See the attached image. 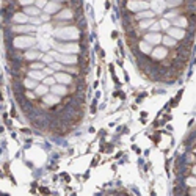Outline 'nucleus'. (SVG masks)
<instances>
[{
	"label": "nucleus",
	"mask_w": 196,
	"mask_h": 196,
	"mask_svg": "<svg viewBox=\"0 0 196 196\" xmlns=\"http://www.w3.org/2000/svg\"><path fill=\"white\" fill-rule=\"evenodd\" d=\"M57 38H61V39H77L79 38V30L77 29H61L57 32Z\"/></svg>",
	"instance_id": "1"
},
{
	"label": "nucleus",
	"mask_w": 196,
	"mask_h": 196,
	"mask_svg": "<svg viewBox=\"0 0 196 196\" xmlns=\"http://www.w3.org/2000/svg\"><path fill=\"white\" fill-rule=\"evenodd\" d=\"M125 6H127L129 11H143V10H148L149 8V3L143 2V0H129L127 3H125Z\"/></svg>",
	"instance_id": "2"
},
{
	"label": "nucleus",
	"mask_w": 196,
	"mask_h": 196,
	"mask_svg": "<svg viewBox=\"0 0 196 196\" xmlns=\"http://www.w3.org/2000/svg\"><path fill=\"white\" fill-rule=\"evenodd\" d=\"M13 44H14L16 49H27V47H32L35 44V39L30 36H17V38H14Z\"/></svg>",
	"instance_id": "3"
},
{
	"label": "nucleus",
	"mask_w": 196,
	"mask_h": 196,
	"mask_svg": "<svg viewBox=\"0 0 196 196\" xmlns=\"http://www.w3.org/2000/svg\"><path fill=\"white\" fill-rule=\"evenodd\" d=\"M57 57V60L60 63H65V65H75L77 61H79V58L75 57V55H57V53H52Z\"/></svg>",
	"instance_id": "4"
},
{
	"label": "nucleus",
	"mask_w": 196,
	"mask_h": 196,
	"mask_svg": "<svg viewBox=\"0 0 196 196\" xmlns=\"http://www.w3.org/2000/svg\"><path fill=\"white\" fill-rule=\"evenodd\" d=\"M53 77H55V82L61 83V85H69V83H72V77L69 75V74H65V72H57Z\"/></svg>",
	"instance_id": "5"
},
{
	"label": "nucleus",
	"mask_w": 196,
	"mask_h": 196,
	"mask_svg": "<svg viewBox=\"0 0 196 196\" xmlns=\"http://www.w3.org/2000/svg\"><path fill=\"white\" fill-rule=\"evenodd\" d=\"M58 49L61 52H68V53H77L80 50V47L79 44H71V43H68V44H60Z\"/></svg>",
	"instance_id": "6"
},
{
	"label": "nucleus",
	"mask_w": 196,
	"mask_h": 196,
	"mask_svg": "<svg viewBox=\"0 0 196 196\" xmlns=\"http://www.w3.org/2000/svg\"><path fill=\"white\" fill-rule=\"evenodd\" d=\"M166 55H168V50L165 47H157V49L152 50V58L154 60H163V58H166Z\"/></svg>",
	"instance_id": "7"
},
{
	"label": "nucleus",
	"mask_w": 196,
	"mask_h": 196,
	"mask_svg": "<svg viewBox=\"0 0 196 196\" xmlns=\"http://www.w3.org/2000/svg\"><path fill=\"white\" fill-rule=\"evenodd\" d=\"M168 35H170L173 39H182V38L185 36V32L182 30V29H177V27H176V29H170V30H168Z\"/></svg>",
	"instance_id": "8"
},
{
	"label": "nucleus",
	"mask_w": 196,
	"mask_h": 196,
	"mask_svg": "<svg viewBox=\"0 0 196 196\" xmlns=\"http://www.w3.org/2000/svg\"><path fill=\"white\" fill-rule=\"evenodd\" d=\"M146 39V43H149V44H158L160 41H162V36H160L158 33H148L144 36Z\"/></svg>",
	"instance_id": "9"
},
{
	"label": "nucleus",
	"mask_w": 196,
	"mask_h": 196,
	"mask_svg": "<svg viewBox=\"0 0 196 196\" xmlns=\"http://www.w3.org/2000/svg\"><path fill=\"white\" fill-rule=\"evenodd\" d=\"M60 8H61V5H60L58 2H50V3H47V5L44 6L46 13H49V14H53V13H58V11H60Z\"/></svg>",
	"instance_id": "10"
},
{
	"label": "nucleus",
	"mask_w": 196,
	"mask_h": 196,
	"mask_svg": "<svg viewBox=\"0 0 196 196\" xmlns=\"http://www.w3.org/2000/svg\"><path fill=\"white\" fill-rule=\"evenodd\" d=\"M52 93L57 96H65L68 94V88L65 85H52Z\"/></svg>",
	"instance_id": "11"
},
{
	"label": "nucleus",
	"mask_w": 196,
	"mask_h": 196,
	"mask_svg": "<svg viewBox=\"0 0 196 196\" xmlns=\"http://www.w3.org/2000/svg\"><path fill=\"white\" fill-rule=\"evenodd\" d=\"M13 22L25 24V22H29V17H27V14H22V13H16V14L13 16Z\"/></svg>",
	"instance_id": "12"
},
{
	"label": "nucleus",
	"mask_w": 196,
	"mask_h": 196,
	"mask_svg": "<svg viewBox=\"0 0 196 196\" xmlns=\"http://www.w3.org/2000/svg\"><path fill=\"white\" fill-rule=\"evenodd\" d=\"M29 77L33 79V80H43L44 79V72L36 71V69H32V71H29Z\"/></svg>",
	"instance_id": "13"
},
{
	"label": "nucleus",
	"mask_w": 196,
	"mask_h": 196,
	"mask_svg": "<svg viewBox=\"0 0 196 196\" xmlns=\"http://www.w3.org/2000/svg\"><path fill=\"white\" fill-rule=\"evenodd\" d=\"M46 104H58L60 102V97L57 94H44V99Z\"/></svg>",
	"instance_id": "14"
},
{
	"label": "nucleus",
	"mask_w": 196,
	"mask_h": 196,
	"mask_svg": "<svg viewBox=\"0 0 196 196\" xmlns=\"http://www.w3.org/2000/svg\"><path fill=\"white\" fill-rule=\"evenodd\" d=\"M13 32H17V33H29V32H35V27L19 25V27H13Z\"/></svg>",
	"instance_id": "15"
},
{
	"label": "nucleus",
	"mask_w": 196,
	"mask_h": 196,
	"mask_svg": "<svg viewBox=\"0 0 196 196\" xmlns=\"http://www.w3.org/2000/svg\"><path fill=\"white\" fill-rule=\"evenodd\" d=\"M38 58H41V53L36 52V50H30V52H27V53H25V60L35 61V60H38Z\"/></svg>",
	"instance_id": "16"
},
{
	"label": "nucleus",
	"mask_w": 196,
	"mask_h": 196,
	"mask_svg": "<svg viewBox=\"0 0 196 196\" xmlns=\"http://www.w3.org/2000/svg\"><path fill=\"white\" fill-rule=\"evenodd\" d=\"M72 17V11L71 10H63L60 14H57V19H71Z\"/></svg>",
	"instance_id": "17"
},
{
	"label": "nucleus",
	"mask_w": 196,
	"mask_h": 196,
	"mask_svg": "<svg viewBox=\"0 0 196 196\" xmlns=\"http://www.w3.org/2000/svg\"><path fill=\"white\" fill-rule=\"evenodd\" d=\"M25 14H30V16H38L39 14V8H35V6H25Z\"/></svg>",
	"instance_id": "18"
},
{
	"label": "nucleus",
	"mask_w": 196,
	"mask_h": 196,
	"mask_svg": "<svg viewBox=\"0 0 196 196\" xmlns=\"http://www.w3.org/2000/svg\"><path fill=\"white\" fill-rule=\"evenodd\" d=\"M24 86H25L27 89H33V88H36L38 85H36V82H35L33 79H30V77H29V79L24 80Z\"/></svg>",
	"instance_id": "19"
},
{
	"label": "nucleus",
	"mask_w": 196,
	"mask_h": 196,
	"mask_svg": "<svg viewBox=\"0 0 196 196\" xmlns=\"http://www.w3.org/2000/svg\"><path fill=\"white\" fill-rule=\"evenodd\" d=\"M162 41H163V44L168 46V47H176V39H173L171 36H165V38H162Z\"/></svg>",
	"instance_id": "20"
},
{
	"label": "nucleus",
	"mask_w": 196,
	"mask_h": 196,
	"mask_svg": "<svg viewBox=\"0 0 196 196\" xmlns=\"http://www.w3.org/2000/svg\"><path fill=\"white\" fill-rule=\"evenodd\" d=\"M174 24H176L177 27H187V25H188L187 19H185V17H182V16H177L176 19H174Z\"/></svg>",
	"instance_id": "21"
},
{
	"label": "nucleus",
	"mask_w": 196,
	"mask_h": 196,
	"mask_svg": "<svg viewBox=\"0 0 196 196\" xmlns=\"http://www.w3.org/2000/svg\"><path fill=\"white\" fill-rule=\"evenodd\" d=\"M35 89H36V94H38V96H44V94H47V91H49L47 85H39V86L35 88Z\"/></svg>",
	"instance_id": "22"
},
{
	"label": "nucleus",
	"mask_w": 196,
	"mask_h": 196,
	"mask_svg": "<svg viewBox=\"0 0 196 196\" xmlns=\"http://www.w3.org/2000/svg\"><path fill=\"white\" fill-rule=\"evenodd\" d=\"M140 50L144 52V53H149L151 52V46L148 43H140Z\"/></svg>",
	"instance_id": "23"
},
{
	"label": "nucleus",
	"mask_w": 196,
	"mask_h": 196,
	"mask_svg": "<svg viewBox=\"0 0 196 196\" xmlns=\"http://www.w3.org/2000/svg\"><path fill=\"white\" fill-rule=\"evenodd\" d=\"M152 16H154V13H152V11H144V13L141 11V13H140V14L137 16V19H143V17H152Z\"/></svg>",
	"instance_id": "24"
},
{
	"label": "nucleus",
	"mask_w": 196,
	"mask_h": 196,
	"mask_svg": "<svg viewBox=\"0 0 196 196\" xmlns=\"http://www.w3.org/2000/svg\"><path fill=\"white\" fill-rule=\"evenodd\" d=\"M152 22H154L152 19H149V20H141V22H140V27H141V29H148V27L152 25Z\"/></svg>",
	"instance_id": "25"
},
{
	"label": "nucleus",
	"mask_w": 196,
	"mask_h": 196,
	"mask_svg": "<svg viewBox=\"0 0 196 196\" xmlns=\"http://www.w3.org/2000/svg\"><path fill=\"white\" fill-rule=\"evenodd\" d=\"M44 85H47V86L55 85V77H47V79H44Z\"/></svg>",
	"instance_id": "26"
},
{
	"label": "nucleus",
	"mask_w": 196,
	"mask_h": 196,
	"mask_svg": "<svg viewBox=\"0 0 196 196\" xmlns=\"http://www.w3.org/2000/svg\"><path fill=\"white\" fill-rule=\"evenodd\" d=\"M32 69H44V63H32V66H30Z\"/></svg>",
	"instance_id": "27"
},
{
	"label": "nucleus",
	"mask_w": 196,
	"mask_h": 196,
	"mask_svg": "<svg viewBox=\"0 0 196 196\" xmlns=\"http://www.w3.org/2000/svg\"><path fill=\"white\" fill-rule=\"evenodd\" d=\"M33 2H35V0H19V3L22 5V6H30Z\"/></svg>",
	"instance_id": "28"
},
{
	"label": "nucleus",
	"mask_w": 196,
	"mask_h": 196,
	"mask_svg": "<svg viewBox=\"0 0 196 196\" xmlns=\"http://www.w3.org/2000/svg\"><path fill=\"white\" fill-rule=\"evenodd\" d=\"M46 5H47L46 0H38V2H36V6H38V8H44Z\"/></svg>",
	"instance_id": "29"
},
{
	"label": "nucleus",
	"mask_w": 196,
	"mask_h": 196,
	"mask_svg": "<svg viewBox=\"0 0 196 196\" xmlns=\"http://www.w3.org/2000/svg\"><path fill=\"white\" fill-rule=\"evenodd\" d=\"M151 30H152V32H157V30H160V24H157V22H152V25H151Z\"/></svg>",
	"instance_id": "30"
},
{
	"label": "nucleus",
	"mask_w": 196,
	"mask_h": 196,
	"mask_svg": "<svg viewBox=\"0 0 196 196\" xmlns=\"http://www.w3.org/2000/svg\"><path fill=\"white\" fill-rule=\"evenodd\" d=\"M50 68H52V69H57V71H60V69H63V66L60 65V63H52V65H50Z\"/></svg>",
	"instance_id": "31"
},
{
	"label": "nucleus",
	"mask_w": 196,
	"mask_h": 196,
	"mask_svg": "<svg viewBox=\"0 0 196 196\" xmlns=\"http://www.w3.org/2000/svg\"><path fill=\"white\" fill-rule=\"evenodd\" d=\"M41 60L46 61V63H52V58L49 57V55H44V57H41Z\"/></svg>",
	"instance_id": "32"
},
{
	"label": "nucleus",
	"mask_w": 196,
	"mask_h": 196,
	"mask_svg": "<svg viewBox=\"0 0 196 196\" xmlns=\"http://www.w3.org/2000/svg\"><path fill=\"white\" fill-rule=\"evenodd\" d=\"M25 96L29 97V99H33V97H35V94H33V93H30V91H27V93H25Z\"/></svg>",
	"instance_id": "33"
},
{
	"label": "nucleus",
	"mask_w": 196,
	"mask_h": 196,
	"mask_svg": "<svg viewBox=\"0 0 196 196\" xmlns=\"http://www.w3.org/2000/svg\"><path fill=\"white\" fill-rule=\"evenodd\" d=\"M168 25H170V24H168V22H166V20H162V27H165V29H166V27H168Z\"/></svg>",
	"instance_id": "34"
}]
</instances>
